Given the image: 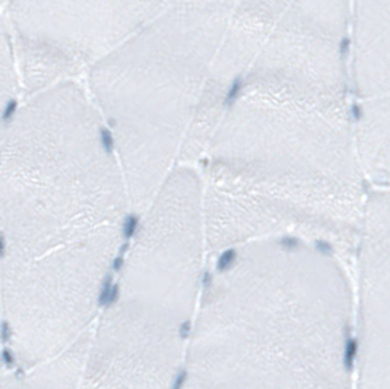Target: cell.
I'll return each instance as SVG.
<instances>
[{
	"label": "cell",
	"instance_id": "cell-1",
	"mask_svg": "<svg viewBox=\"0 0 390 389\" xmlns=\"http://www.w3.org/2000/svg\"><path fill=\"white\" fill-rule=\"evenodd\" d=\"M133 211L84 81L22 97L0 126V279L25 369L89 334Z\"/></svg>",
	"mask_w": 390,
	"mask_h": 389
},
{
	"label": "cell",
	"instance_id": "cell-2",
	"mask_svg": "<svg viewBox=\"0 0 390 389\" xmlns=\"http://www.w3.org/2000/svg\"><path fill=\"white\" fill-rule=\"evenodd\" d=\"M181 372L186 388H351L353 264L298 237L212 255Z\"/></svg>",
	"mask_w": 390,
	"mask_h": 389
},
{
	"label": "cell",
	"instance_id": "cell-3",
	"mask_svg": "<svg viewBox=\"0 0 390 389\" xmlns=\"http://www.w3.org/2000/svg\"><path fill=\"white\" fill-rule=\"evenodd\" d=\"M353 105L241 92L228 104L196 164L209 256L298 237L353 264L370 193Z\"/></svg>",
	"mask_w": 390,
	"mask_h": 389
},
{
	"label": "cell",
	"instance_id": "cell-4",
	"mask_svg": "<svg viewBox=\"0 0 390 389\" xmlns=\"http://www.w3.org/2000/svg\"><path fill=\"white\" fill-rule=\"evenodd\" d=\"M139 214L89 332L88 388H168L181 377L209 256L198 167L178 164Z\"/></svg>",
	"mask_w": 390,
	"mask_h": 389
},
{
	"label": "cell",
	"instance_id": "cell-5",
	"mask_svg": "<svg viewBox=\"0 0 390 389\" xmlns=\"http://www.w3.org/2000/svg\"><path fill=\"white\" fill-rule=\"evenodd\" d=\"M171 8L95 63L84 84L140 213L180 164L208 88L201 28Z\"/></svg>",
	"mask_w": 390,
	"mask_h": 389
},
{
	"label": "cell",
	"instance_id": "cell-6",
	"mask_svg": "<svg viewBox=\"0 0 390 389\" xmlns=\"http://www.w3.org/2000/svg\"><path fill=\"white\" fill-rule=\"evenodd\" d=\"M173 0H11L3 13L12 36L22 97L89 69Z\"/></svg>",
	"mask_w": 390,
	"mask_h": 389
},
{
	"label": "cell",
	"instance_id": "cell-7",
	"mask_svg": "<svg viewBox=\"0 0 390 389\" xmlns=\"http://www.w3.org/2000/svg\"><path fill=\"white\" fill-rule=\"evenodd\" d=\"M91 332V331H89ZM89 334L70 347L16 373L18 386L79 388L85 386Z\"/></svg>",
	"mask_w": 390,
	"mask_h": 389
},
{
	"label": "cell",
	"instance_id": "cell-8",
	"mask_svg": "<svg viewBox=\"0 0 390 389\" xmlns=\"http://www.w3.org/2000/svg\"><path fill=\"white\" fill-rule=\"evenodd\" d=\"M22 98L16 54L6 16L0 11V126Z\"/></svg>",
	"mask_w": 390,
	"mask_h": 389
},
{
	"label": "cell",
	"instance_id": "cell-9",
	"mask_svg": "<svg viewBox=\"0 0 390 389\" xmlns=\"http://www.w3.org/2000/svg\"><path fill=\"white\" fill-rule=\"evenodd\" d=\"M6 331V310H5V299H3V289H2V279H0V372L3 370V337Z\"/></svg>",
	"mask_w": 390,
	"mask_h": 389
},
{
	"label": "cell",
	"instance_id": "cell-10",
	"mask_svg": "<svg viewBox=\"0 0 390 389\" xmlns=\"http://www.w3.org/2000/svg\"><path fill=\"white\" fill-rule=\"evenodd\" d=\"M351 49H353V40L348 36H343V37L340 38L339 46H338V53H339L340 60H345L349 56Z\"/></svg>",
	"mask_w": 390,
	"mask_h": 389
},
{
	"label": "cell",
	"instance_id": "cell-11",
	"mask_svg": "<svg viewBox=\"0 0 390 389\" xmlns=\"http://www.w3.org/2000/svg\"><path fill=\"white\" fill-rule=\"evenodd\" d=\"M9 2H11V0H0V11H3V9H5V6H6Z\"/></svg>",
	"mask_w": 390,
	"mask_h": 389
}]
</instances>
